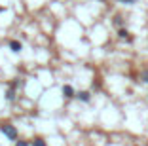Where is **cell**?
<instances>
[{"label": "cell", "mask_w": 148, "mask_h": 146, "mask_svg": "<svg viewBox=\"0 0 148 146\" xmlns=\"http://www.w3.org/2000/svg\"><path fill=\"white\" fill-rule=\"evenodd\" d=\"M0 131L4 133V137L8 138V141H17V129H15V125H12L10 121H6V123H0Z\"/></svg>", "instance_id": "obj_1"}, {"label": "cell", "mask_w": 148, "mask_h": 146, "mask_svg": "<svg viewBox=\"0 0 148 146\" xmlns=\"http://www.w3.org/2000/svg\"><path fill=\"white\" fill-rule=\"evenodd\" d=\"M61 93H63V97H65V99H72V97H76V91H74V87L69 86V84L61 87Z\"/></svg>", "instance_id": "obj_2"}, {"label": "cell", "mask_w": 148, "mask_h": 146, "mask_svg": "<svg viewBox=\"0 0 148 146\" xmlns=\"http://www.w3.org/2000/svg\"><path fill=\"white\" fill-rule=\"evenodd\" d=\"M8 47L12 49L13 53H21V49H23V44L19 42V40H10V42H8Z\"/></svg>", "instance_id": "obj_3"}, {"label": "cell", "mask_w": 148, "mask_h": 146, "mask_svg": "<svg viewBox=\"0 0 148 146\" xmlns=\"http://www.w3.org/2000/svg\"><path fill=\"white\" fill-rule=\"evenodd\" d=\"M118 38L127 40V42H133V36H131V34H129V30L123 29V27H120V29H118Z\"/></svg>", "instance_id": "obj_4"}, {"label": "cell", "mask_w": 148, "mask_h": 146, "mask_svg": "<svg viewBox=\"0 0 148 146\" xmlns=\"http://www.w3.org/2000/svg\"><path fill=\"white\" fill-rule=\"evenodd\" d=\"M15 91H17L15 87L8 86V89H6V93H4V95H6V101H8V103H13V101H15V95H17Z\"/></svg>", "instance_id": "obj_5"}, {"label": "cell", "mask_w": 148, "mask_h": 146, "mask_svg": "<svg viewBox=\"0 0 148 146\" xmlns=\"http://www.w3.org/2000/svg\"><path fill=\"white\" fill-rule=\"evenodd\" d=\"M76 99L82 101V103H89V101H91V93H89V91H78V93H76Z\"/></svg>", "instance_id": "obj_6"}, {"label": "cell", "mask_w": 148, "mask_h": 146, "mask_svg": "<svg viewBox=\"0 0 148 146\" xmlns=\"http://www.w3.org/2000/svg\"><path fill=\"white\" fill-rule=\"evenodd\" d=\"M31 146H48V142L44 141L42 137H34V141L31 142Z\"/></svg>", "instance_id": "obj_7"}, {"label": "cell", "mask_w": 148, "mask_h": 146, "mask_svg": "<svg viewBox=\"0 0 148 146\" xmlns=\"http://www.w3.org/2000/svg\"><path fill=\"white\" fill-rule=\"evenodd\" d=\"M112 23H114V27H118V29H120V27H123V17H122V15H114Z\"/></svg>", "instance_id": "obj_8"}, {"label": "cell", "mask_w": 148, "mask_h": 146, "mask_svg": "<svg viewBox=\"0 0 148 146\" xmlns=\"http://www.w3.org/2000/svg\"><path fill=\"white\" fill-rule=\"evenodd\" d=\"M140 82H144V84H148V69H144L143 72H140Z\"/></svg>", "instance_id": "obj_9"}, {"label": "cell", "mask_w": 148, "mask_h": 146, "mask_svg": "<svg viewBox=\"0 0 148 146\" xmlns=\"http://www.w3.org/2000/svg\"><path fill=\"white\" fill-rule=\"evenodd\" d=\"M120 4H127V6H131V4H135L137 0H118Z\"/></svg>", "instance_id": "obj_10"}, {"label": "cell", "mask_w": 148, "mask_h": 146, "mask_svg": "<svg viewBox=\"0 0 148 146\" xmlns=\"http://www.w3.org/2000/svg\"><path fill=\"white\" fill-rule=\"evenodd\" d=\"M15 146H31L27 141H15Z\"/></svg>", "instance_id": "obj_11"}, {"label": "cell", "mask_w": 148, "mask_h": 146, "mask_svg": "<svg viewBox=\"0 0 148 146\" xmlns=\"http://www.w3.org/2000/svg\"><path fill=\"white\" fill-rule=\"evenodd\" d=\"M2 12H6V8H4V6H0V13H2Z\"/></svg>", "instance_id": "obj_12"}, {"label": "cell", "mask_w": 148, "mask_h": 146, "mask_svg": "<svg viewBox=\"0 0 148 146\" xmlns=\"http://www.w3.org/2000/svg\"><path fill=\"white\" fill-rule=\"evenodd\" d=\"M101 2H106V0H101Z\"/></svg>", "instance_id": "obj_13"}]
</instances>
